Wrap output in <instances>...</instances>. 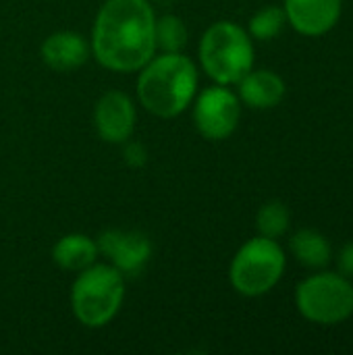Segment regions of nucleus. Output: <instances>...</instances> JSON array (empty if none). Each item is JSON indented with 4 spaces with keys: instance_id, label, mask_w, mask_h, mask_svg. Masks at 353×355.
<instances>
[{
    "instance_id": "obj_1",
    "label": "nucleus",
    "mask_w": 353,
    "mask_h": 355,
    "mask_svg": "<svg viewBox=\"0 0 353 355\" xmlns=\"http://www.w3.org/2000/svg\"><path fill=\"white\" fill-rule=\"evenodd\" d=\"M96 60L119 73L141 69L156 52V17L148 0H108L94 23Z\"/></svg>"
},
{
    "instance_id": "obj_2",
    "label": "nucleus",
    "mask_w": 353,
    "mask_h": 355,
    "mask_svg": "<svg viewBox=\"0 0 353 355\" xmlns=\"http://www.w3.org/2000/svg\"><path fill=\"white\" fill-rule=\"evenodd\" d=\"M198 89V69L181 52H164L141 67L137 79L139 102L160 119L181 114Z\"/></svg>"
},
{
    "instance_id": "obj_3",
    "label": "nucleus",
    "mask_w": 353,
    "mask_h": 355,
    "mask_svg": "<svg viewBox=\"0 0 353 355\" xmlns=\"http://www.w3.org/2000/svg\"><path fill=\"white\" fill-rule=\"evenodd\" d=\"M200 60L204 71L218 83H239L254 64V46L250 35L231 21H218L206 29L200 42Z\"/></svg>"
},
{
    "instance_id": "obj_4",
    "label": "nucleus",
    "mask_w": 353,
    "mask_h": 355,
    "mask_svg": "<svg viewBox=\"0 0 353 355\" xmlns=\"http://www.w3.org/2000/svg\"><path fill=\"white\" fill-rule=\"evenodd\" d=\"M123 272H119L114 266L92 264L85 270H81V275L73 283L71 304L77 320L83 327L98 329L108 324L117 316L123 304Z\"/></svg>"
},
{
    "instance_id": "obj_5",
    "label": "nucleus",
    "mask_w": 353,
    "mask_h": 355,
    "mask_svg": "<svg viewBox=\"0 0 353 355\" xmlns=\"http://www.w3.org/2000/svg\"><path fill=\"white\" fill-rule=\"evenodd\" d=\"M285 254L281 245L270 237L250 239L233 258L229 279L235 291L248 297L268 293L283 277Z\"/></svg>"
},
{
    "instance_id": "obj_6",
    "label": "nucleus",
    "mask_w": 353,
    "mask_h": 355,
    "mask_svg": "<svg viewBox=\"0 0 353 355\" xmlns=\"http://www.w3.org/2000/svg\"><path fill=\"white\" fill-rule=\"evenodd\" d=\"M295 304L310 322L339 324L353 314V285L343 275L320 272L298 287Z\"/></svg>"
},
{
    "instance_id": "obj_7",
    "label": "nucleus",
    "mask_w": 353,
    "mask_h": 355,
    "mask_svg": "<svg viewBox=\"0 0 353 355\" xmlns=\"http://www.w3.org/2000/svg\"><path fill=\"white\" fill-rule=\"evenodd\" d=\"M239 98L225 85H214L202 92L196 100L193 123L206 139L229 137L239 123Z\"/></svg>"
},
{
    "instance_id": "obj_8",
    "label": "nucleus",
    "mask_w": 353,
    "mask_h": 355,
    "mask_svg": "<svg viewBox=\"0 0 353 355\" xmlns=\"http://www.w3.org/2000/svg\"><path fill=\"white\" fill-rule=\"evenodd\" d=\"M98 252H102L119 272L137 275L152 256V243L137 231H106L98 239Z\"/></svg>"
},
{
    "instance_id": "obj_9",
    "label": "nucleus",
    "mask_w": 353,
    "mask_h": 355,
    "mask_svg": "<svg viewBox=\"0 0 353 355\" xmlns=\"http://www.w3.org/2000/svg\"><path fill=\"white\" fill-rule=\"evenodd\" d=\"M94 123L98 135L108 144H123L131 137L135 129V108L127 94L123 92H106L94 112Z\"/></svg>"
},
{
    "instance_id": "obj_10",
    "label": "nucleus",
    "mask_w": 353,
    "mask_h": 355,
    "mask_svg": "<svg viewBox=\"0 0 353 355\" xmlns=\"http://www.w3.org/2000/svg\"><path fill=\"white\" fill-rule=\"evenodd\" d=\"M343 0H285L287 21L304 35H322L341 17Z\"/></svg>"
},
{
    "instance_id": "obj_11",
    "label": "nucleus",
    "mask_w": 353,
    "mask_h": 355,
    "mask_svg": "<svg viewBox=\"0 0 353 355\" xmlns=\"http://www.w3.org/2000/svg\"><path fill=\"white\" fill-rule=\"evenodd\" d=\"M87 54L89 50H87L85 40L75 31L52 33L42 44L44 62L58 73H69V71L79 69L87 60Z\"/></svg>"
},
{
    "instance_id": "obj_12",
    "label": "nucleus",
    "mask_w": 353,
    "mask_h": 355,
    "mask_svg": "<svg viewBox=\"0 0 353 355\" xmlns=\"http://www.w3.org/2000/svg\"><path fill=\"white\" fill-rule=\"evenodd\" d=\"M285 96L283 79L273 71H250L239 81V98L252 108H273Z\"/></svg>"
},
{
    "instance_id": "obj_13",
    "label": "nucleus",
    "mask_w": 353,
    "mask_h": 355,
    "mask_svg": "<svg viewBox=\"0 0 353 355\" xmlns=\"http://www.w3.org/2000/svg\"><path fill=\"white\" fill-rule=\"evenodd\" d=\"M98 258V243L87 235H64L52 250V260L71 272H81L92 266Z\"/></svg>"
},
{
    "instance_id": "obj_14",
    "label": "nucleus",
    "mask_w": 353,
    "mask_h": 355,
    "mask_svg": "<svg viewBox=\"0 0 353 355\" xmlns=\"http://www.w3.org/2000/svg\"><path fill=\"white\" fill-rule=\"evenodd\" d=\"M291 252L308 268H322L331 260V245L325 235L318 231L304 229L293 235L291 239Z\"/></svg>"
},
{
    "instance_id": "obj_15",
    "label": "nucleus",
    "mask_w": 353,
    "mask_h": 355,
    "mask_svg": "<svg viewBox=\"0 0 353 355\" xmlns=\"http://www.w3.org/2000/svg\"><path fill=\"white\" fill-rule=\"evenodd\" d=\"M185 44L187 29L179 17L166 15L156 21V48H160L162 52H181Z\"/></svg>"
},
{
    "instance_id": "obj_16",
    "label": "nucleus",
    "mask_w": 353,
    "mask_h": 355,
    "mask_svg": "<svg viewBox=\"0 0 353 355\" xmlns=\"http://www.w3.org/2000/svg\"><path fill=\"white\" fill-rule=\"evenodd\" d=\"M256 227L260 231V235L277 239L281 237L287 227H289V210L285 204L281 202H268L260 208L258 216H256Z\"/></svg>"
},
{
    "instance_id": "obj_17",
    "label": "nucleus",
    "mask_w": 353,
    "mask_h": 355,
    "mask_svg": "<svg viewBox=\"0 0 353 355\" xmlns=\"http://www.w3.org/2000/svg\"><path fill=\"white\" fill-rule=\"evenodd\" d=\"M287 23V15L279 6H266L258 10L250 21V31L256 40H273L281 33L283 25Z\"/></svg>"
},
{
    "instance_id": "obj_18",
    "label": "nucleus",
    "mask_w": 353,
    "mask_h": 355,
    "mask_svg": "<svg viewBox=\"0 0 353 355\" xmlns=\"http://www.w3.org/2000/svg\"><path fill=\"white\" fill-rule=\"evenodd\" d=\"M146 160H148V152H146V148H144L139 141H133V144H129V146L125 148V162H127L129 166L139 168V166L146 164Z\"/></svg>"
},
{
    "instance_id": "obj_19",
    "label": "nucleus",
    "mask_w": 353,
    "mask_h": 355,
    "mask_svg": "<svg viewBox=\"0 0 353 355\" xmlns=\"http://www.w3.org/2000/svg\"><path fill=\"white\" fill-rule=\"evenodd\" d=\"M337 266H339V275L352 279L353 277V241L347 243L341 252H339V258H337Z\"/></svg>"
}]
</instances>
